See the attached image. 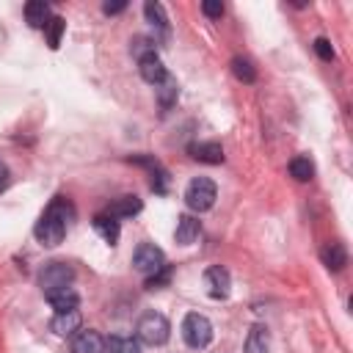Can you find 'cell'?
I'll use <instances>...</instances> for the list:
<instances>
[{"mask_svg":"<svg viewBox=\"0 0 353 353\" xmlns=\"http://www.w3.org/2000/svg\"><path fill=\"white\" fill-rule=\"evenodd\" d=\"M130 50H132V55L141 61V58H146V55H154V41L146 39V36H135V39L130 41Z\"/></svg>","mask_w":353,"mask_h":353,"instance_id":"d4e9b609","label":"cell"},{"mask_svg":"<svg viewBox=\"0 0 353 353\" xmlns=\"http://www.w3.org/2000/svg\"><path fill=\"white\" fill-rule=\"evenodd\" d=\"M138 69H141V77L146 80V83H152V85H157L168 72H165V66H163V61L157 58V52L154 55H146V58H141L138 61Z\"/></svg>","mask_w":353,"mask_h":353,"instance_id":"4fadbf2b","label":"cell"},{"mask_svg":"<svg viewBox=\"0 0 353 353\" xmlns=\"http://www.w3.org/2000/svg\"><path fill=\"white\" fill-rule=\"evenodd\" d=\"M72 218H74L72 201L63 199V196H55V199L50 201V207L41 212V218L36 221V226H33L36 240H39L41 245H47V248L58 245V243L66 237V229H69V221H72Z\"/></svg>","mask_w":353,"mask_h":353,"instance_id":"6da1fadb","label":"cell"},{"mask_svg":"<svg viewBox=\"0 0 353 353\" xmlns=\"http://www.w3.org/2000/svg\"><path fill=\"white\" fill-rule=\"evenodd\" d=\"M47 303H50L55 312H72V309H77V303H80V295H77L72 287H63V290L47 292Z\"/></svg>","mask_w":353,"mask_h":353,"instance_id":"9a60e30c","label":"cell"},{"mask_svg":"<svg viewBox=\"0 0 353 353\" xmlns=\"http://www.w3.org/2000/svg\"><path fill=\"white\" fill-rule=\"evenodd\" d=\"M63 28H66V22H63V17H52L50 22H47V44L55 50L58 44H61V36H63Z\"/></svg>","mask_w":353,"mask_h":353,"instance_id":"cb8c5ba5","label":"cell"},{"mask_svg":"<svg viewBox=\"0 0 353 353\" xmlns=\"http://www.w3.org/2000/svg\"><path fill=\"white\" fill-rule=\"evenodd\" d=\"M199 232H201L199 218H193V215H188V212L179 215V221H176V243H179V245H190V243H196Z\"/></svg>","mask_w":353,"mask_h":353,"instance_id":"5bb4252c","label":"cell"},{"mask_svg":"<svg viewBox=\"0 0 353 353\" xmlns=\"http://www.w3.org/2000/svg\"><path fill=\"white\" fill-rule=\"evenodd\" d=\"M232 74L237 77V80H243V83H254L256 80V69H254V63L248 61V58H232Z\"/></svg>","mask_w":353,"mask_h":353,"instance_id":"603a6c76","label":"cell"},{"mask_svg":"<svg viewBox=\"0 0 353 353\" xmlns=\"http://www.w3.org/2000/svg\"><path fill=\"white\" fill-rule=\"evenodd\" d=\"M80 323H83V317H80L77 309H72V312H55V317L50 320V331L58 334V336H72V334L80 331Z\"/></svg>","mask_w":353,"mask_h":353,"instance_id":"30bf717a","label":"cell"},{"mask_svg":"<svg viewBox=\"0 0 353 353\" xmlns=\"http://www.w3.org/2000/svg\"><path fill=\"white\" fill-rule=\"evenodd\" d=\"M182 339L196 350L207 347L212 342V323L199 312H188L182 320Z\"/></svg>","mask_w":353,"mask_h":353,"instance_id":"277c9868","label":"cell"},{"mask_svg":"<svg viewBox=\"0 0 353 353\" xmlns=\"http://www.w3.org/2000/svg\"><path fill=\"white\" fill-rule=\"evenodd\" d=\"M105 347L110 353H141V342L130 334H110L105 339Z\"/></svg>","mask_w":353,"mask_h":353,"instance_id":"ffe728a7","label":"cell"},{"mask_svg":"<svg viewBox=\"0 0 353 353\" xmlns=\"http://www.w3.org/2000/svg\"><path fill=\"white\" fill-rule=\"evenodd\" d=\"M188 152H190L193 160H201V163H210V165L223 163V146H221L218 141H199V143H190Z\"/></svg>","mask_w":353,"mask_h":353,"instance_id":"9c48e42d","label":"cell"},{"mask_svg":"<svg viewBox=\"0 0 353 353\" xmlns=\"http://www.w3.org/2000/svg\"><path fill=\"white\" fill-rule=\"evenodd\" d=\"M215 199H218V188H215V182L207 179V176H196V179H190L188 188H185V204H188L193 212H207V210L215 204Z\"/></svg>","mask_w":353,"mask_h":353,"instance_id":"3957f363","label":"cell"},{"mask_svg":"<svg viewBox=\"0 0 353 353\" xmlns=\"http://www.w3.org/2000/svg\"><path fill=\"white\" fill-rule=\"evenodd\" d=\"M105 212L110 215V218H132V215H138L141 212V199L138 196H119L116 201H110L108 207H105Z\"/></svg>","mask_w":353,"mask_h":353,"instance_id":"8fae6325","label":"cell"},{"mask_svg":"<svg viewBox=\"0 0 353 353\" xmlns=\"http://www.w3.org/2000/svg\"><path fill=\"white\" fill-rule=\"evenodd\" d=\"M6 185H8V165L0 160V190H3Z\"/></svg>","mask_w":353,"mask_h":353,"instance_id":"f546056e","label":"cell"},{"mask_svg":"<svg viewBox=\"0 0 353 353\" xmlns=\"http://www.w3.org/2000/svg\"><path fill=\"white\" fill-rule=\"evenodd\" d=\"M143 14H146V19L157 28V30H163V33H168V17H165V8L160 6V3H154V0H149L146 6H143Z\"/></svg>","mask_w":353,"mask_h":353,"instance_id":"44dd1931","label":"cell"},{"mask_svg":"<svg viewBox=\"0 0 353 353\" xmlns=\"http://www.w3.org/2000/svg\"><path fill=\"white\" fill-rule=\"evenodd\" d=\"M270 350V331L262 323H254L245 336V353H268Z\"/></svg>","mask_w":353,"mask_h":353,"instance_id":"7c38bea8","label":"cell"},{"mask_svg":"<svg viewBox=\"0 0 353 353\" xmlns=\"http://www.w3.org/2000/svg\"><path fill=\"white\" fill-rule=\"evenodd\" d=\"M320 256H323V265L328 270H342L347 265V251H345L342 243H325L323 251H320Z\"/></svg>","mask_w":353,"mask_h":353,"instance_id":"2e32d148","label":"cell"},{"mask_svg":"<svg viewBox=\"0 0 353 353\" xmlns=\"http://www.w3.org/2000/svg\"><path fill=\"white\" fill-rule=\"evenodd\" d=\"M201 11H204L210 19H221V17H223V3H221V0H204V3H201Z\"/></svg>","mask_w":353,"mask_h":353,"instance_id":"484cf974","label":"cell"},{"mask_svg":"<svg viewBox=\"0 0 353 353\" xmlns=\"http://www.w3.org/2000/svg\"><path fill=\"white\" fill-rule=\"evenodd\" d=\"M72 281H74V268L69 262H47L39 273V287L44 290V295L72 287Z\"/></svg>","mask_w":353,"mask_h":353,"instance_id":"5b68a950","label":"cell"},{"mask_svg":"<svg viewBox=\"0 0 353 353\" xmlns=\"http://www.w3.org/2000/svg\"><path fill=\"white\" fill-rule=\"evenodd\" d=\"M290 176L298 182H309L314 176V165L309 157H292L290 160Z\"/></svg>","mask_w":353,"mask_h":353,"instance_id":"7402d4cb","label":"cell"},{"mask_svg":"<svg viewBox=\"0 0 353 353\" xmlns=\"http://www.w3.org/2000/svg\"><path fill=\"white\" fill-rule=\"evenodd\" d=\"M94 229H97V232H99V237H102L105 243H110V245H116V240H119V234H121L119 221H116V218H110L108 212L94 215Z\"/></svg>","mask_w":353,"mask_h":353,"instance_id":"ac0fdd59","label":"cell"},{"mask_svg":"<svg viewBox=\"0 0 353 353\" xmlns=\"http://www.w3.org/2000/svg\"><path fill=\"white\" fill-rule=\"evenodd\" d=\"M314 52H317L323 61H331V58H334V47H331V41L323 39V36L314 39Z\"/></svg>","mask_w":353,"mask_h":353,"instance_id":"4316f807","label":"cell"},{"mask_svg":"<svg viewBox=\"0 0 353 353\" xmlns=\"http://www.w3.org/2000/svg\"><path fill=\"white\" fill-rule=\"evenodd\" d=\"M25 19H28L30 28H47V22L52 19V11L44 0H33V3L25 6Z\"/></svg>","mask_w":353,"mask_h":353,"instance_id":"e0dca14e","label":"cell"},{"mask_svg":"<svg viewBox=\"0 0 353 353\" xmlns=\"http://www.w3.org/2000/svg\"><path fill=\"white\" fill-rule=\"evenodd\" d=\"M135 334H138V339H141L143 345L157 347V345H165V342H168V336H171V323H168L165 314H160V312H146V314L138 320Z\"/></svg>","mask_w":353,"mask_h":353,"instance_id":"7a4b0ae2","label":"cell"},{"mask_svg":"<svg viewBox=\"0 0 353 353\" xmlns=\"http://www.w3.org/2000/svg\"><path fill=\"white\" fill-rule=\"evenodd\" d=\"M168 279H171V268L165 265L163 270H157L154 276H149V279H146V287H149V290H154V287H160V284H168Z\"/></svg>","mask_w":353,"mask_h":353,"instance_id":"83f0119b","label":"cell"},{"mask_svg":"<svg viewBox=\"0 0 353 353\" xmlns=\"http://www.w3.org/2000/svg\"><path fill=\"white\" fill-rule=\"evenodd\" d=\"M72 353H108L105 347V339L99 331L94 328H85V331H77L74 339H72Z\"/></svg>","mask_w":353,"mask_h":353,"instance_id":"ba28073f","label":"cell"},{"mask_svg":"<svg viewBox=\"0 0 353 353\" xmlns=\"http://www.w3.org/2000/svg\"><path fill=\"white\" fill-rule=\"evenodd\" d=\"M154 91H157V102H160V108L163 110H168L174 102H176V97H179V85H176V77H171V74H165L157 85H154Z\"/></svg>","mask_w":353,"mask_h":353,"instance_id":"d6986e66","label":"cell"},{"mask_svg":"<svg viewBox=\"0 0 353 353\" xmlns=\"http://www.w3.org/2000/svg\"><path fill=\"white\" fill-rule=\"evenodd\" d=\"M124 8H127V3H124V0H116V3H105V6H102V11H105L108 17H110V14H121Z\"/></svg>","mask_w":353,"mask_h":353,"instance_id":"f1b7e54d","label":"cell"},{"mask_svg":"<svg viewBox=\"0 0 353 353\" xmlns=\"http://www.w3.org/2000/svg\"><path fill=\"white\" fill-rule=\"evenodd\" d=\"M204 284H207V292H210V298H229V290H232V276H229V270L226 268H221V265H212V268H207L204 270Z\"/></svg>","mask_w":353,"mask_h":353,"instance_id":"52a82bcc","label":"cell"},{"mask_svg":"<svg viewBox=\"0 0 353 353\" xmlns=\"http://www.w3.org/2000/svg\"><path fill=\"white\" fill-rule=\"evenodd\" d=\"M132 268H135L138 273H143L146 279L154 276L157 270L165 268V254H163V248H157L154 243H141V245L135 248V254H132Z\"/></svg>","mask_w":353,"mask_h":353,"instance_id":"8992f818","label":"cell"}]
</instances>
